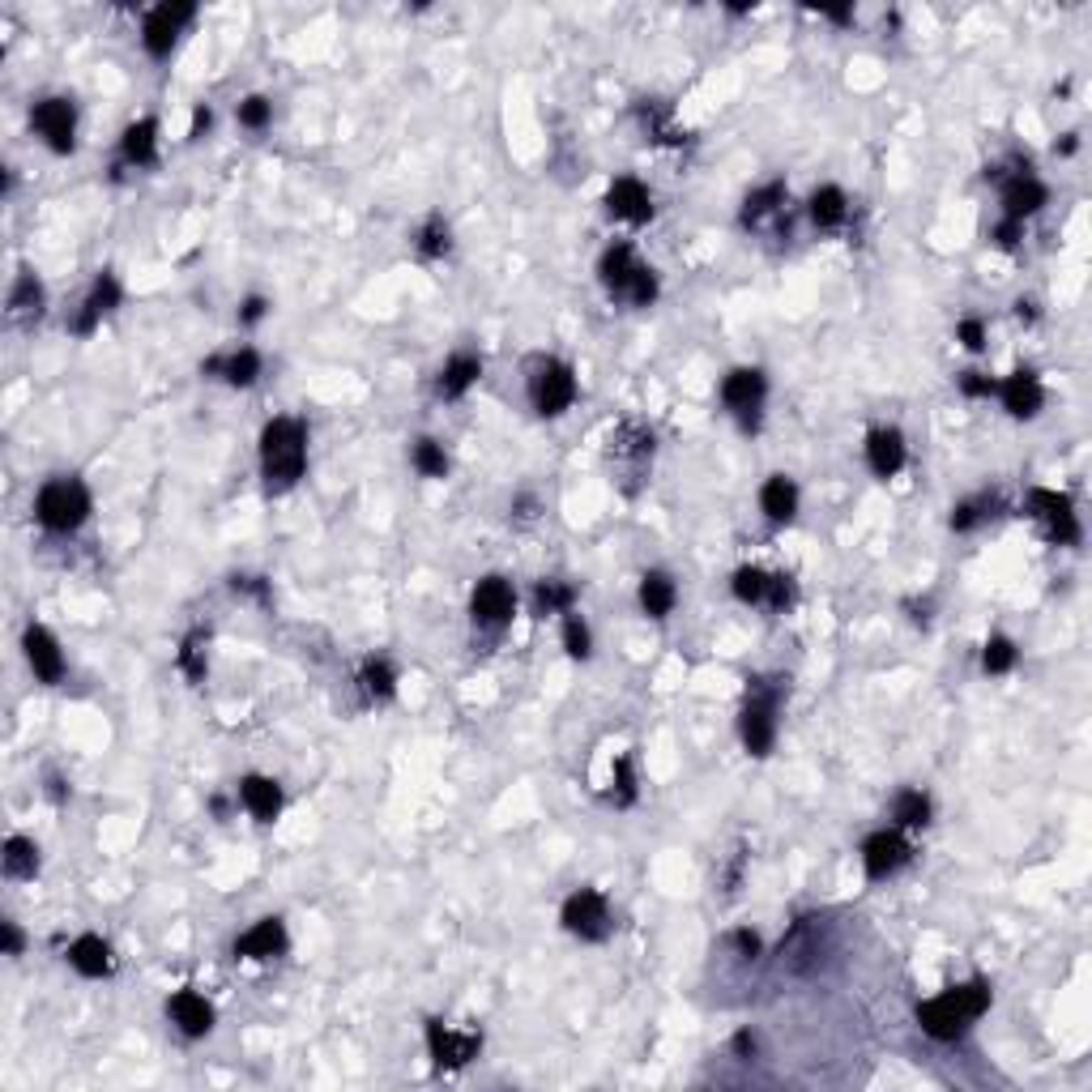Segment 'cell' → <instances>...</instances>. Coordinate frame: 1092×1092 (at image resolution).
Wrapping results in <instances>:
<instances>
[{
    "label": "cell",
    "mask_w": 1092,
    "mask_h": 1092,
    "mask_svg": "<svg viewBox=\"0 0 1092 1092\" xmlns=\"http://www.w3.org/2000/svg\"><path fill=\"white\" fill-rule=\"evenodd\" d=\"M427 1046H431V1058H436L440 1067H465L478 1054V1037L474 1033H453V1029H444V1024H427Z\"/></svg>",
    "instance_id": "cell-12"
},
{
    "label": "cell",
    "mask_w": 1092,
    "mask_h": 1092,
    "mask_svg": "<svg viewBox=\"0 0 1092 1092\" xmlns=\"http://www.w3.org/2000/svg\"><path fill=\"white\" fill-rule=\"evenodd\" d=\"M154 120H141V124H133L124 133V158L128 163H137V167H146V163H154Z\"/></svg>",
    "instance_id": "cell-29"
},
{
    "label": "cell",
    "mask_w": 1092,
    "mask_h": 1092,
    "mask_svg": "<svg viewBox=\"0 0 1092 1092\" xmlns=\"http://www.w3.org/2000/svg\"><path fill=\"white\" fill-rule=\"evenodd\" d=\"M896 819H901L905 828H918L930 819V798L922 790H905L901 798H896Z\"/></svg>",
    "instance_id": "cell-32"
},
{
    "label": "cell",
    "mask_w": 1092,
    "mask_h": 1092,
    "mask_svg": "<svg viewBox=\"0 0 1092 1092\" xmlns=\"http://www.w3.org/2000/svg\"><path fill=\"white\" fill-rule=\"evenodd\" d=\"M508 615H512V589L500 581V576L478 581V589H474V619L487 623V628H500V623H508Z\"/></svg>",
    "instance_id": "cell-13"
},
{
    "label": "cell",
    "mask_w": 1092,
    "mask_h": 1092,
    "mask_svg": "<svg viewBox=\"0 0 1092 1092\" xmlns=\"http://www.w3.org/2000/svg\"><path fill=\"white\" fill-rule=\"evenodd\" d=\"M640 606H645V615H653V619L670 615V606H674V581H670L666 572H649L645 581H640Z\"/></svg>",
    "instance_id": "cell-26"
},
{
    "label": "cell",
    "mask_w": 1092,
    "mask_h": 1092,
    "mask_svg": "<svg viewBox=\"0 0 1092 1092\" xmlns=\"http://www.w3.org/2000/svg\"><path fill=\"white\" fill-rule=\"evenodd\" d=\"M192 18V5H158L146 18V52L150 56H167L175 35L184 30V22Z\"/></svg>",
    "instance_id": "cell-11"
},
{
    "label": "cell",
    "mask_w": 1092,
    "mask_h": 1092,
    "mask_svg": "<svg viewBox=\"0 0 1092 1092\" xmlns=\"http://www.w3.org/2000/svg\"><path fill=\"white\" fill-rule=\"evenodd\" d=\"M721 401H726L730 410H738V414L756 410L760 401H764V376L751 372V367H743V372H730L726 384H721Z\"/></svg>",
    "instance_id": "cell-17"
},
{
    "label": "cell",
    "mask_w": 1092,
    "mask_h": 1092,
    "mask_svg": "<svg viewBox=\"0 0 1092 1092\" xmlns=\"http://www.w3.org/2000/svg\"><path fill=\"white\" fill-rule=\"evenodd\" d=\"M768 585H773V576H764L760 568H738V576H734V593L743 602H764Z\"/></svg>",
    "instance_id": "cell-33"
},
{
    "label": "cell",
    "mask_w": 1092,
    "mask_h": 1092,
    "mask_svg": "<svg viewBox=\"0 0 1092 1092\" xmlns=\"http://www.w3.org/2000/svg\"><path fill=\"white\" fill-rule=\"evenodd\" d=\"M414 465H419L427 478H444L448 474V457H444V448L436 440H419V444H414Z\"/></svg>",
    "instance_id": "cell-35"
},
{
    "label": "cell",
    "mask_w": 1092,
    "mask_h": 1092,
    "mask_svg": "<svg viewBox=\"0 0 1092 1092\" xmlns=\"http://www.w3.org/2000/svg\"><path fill=\"white\" fill-rule=\"evenodd\" d=\"M1003 406L1016 414V419H1033V414L1041 410V384L1033 372H1016V376H1007L1003 384Z\"/></svg>",
    "instance_id": "cell-20"
},
{
    "label": "cell",
    "mask_w": 1092,
    "mask_h": 1092,
    "mask_svg": "<svg viewBox=\"0 0 1092 1092\" xmlns=\"http://www.w3.org/2000/svg\"><path fill=\"white\" fill-rule=\"evenodd\" d=\"M572 606V589L568 585H559V581H546L538 589V610L542 615H551V610H568Z\"/></svg>",
    "instance_id": "cell-37"
},
{
    "label": "cell",
    "mask_w": 1092,
    "mask_h": 1092,
    "mask_svg": "<svg viewBox=\"0 0 1092 1092\" xmlns=\"http://www.w3.org/2000/svg\"><path fill=\"white\" fill-rule=\"evenodd\" d=\"M866 461H871V470L879 478H892L896 470L905 465V440H901V431H875L871 444H866Z\"/></svg>",
    "instance_id": "cell-19"
},
{
    "label": "cell",
    "mask_w": 1092,
    "mask_h": 1092,
    "mask_svg": "<svg viewBox=\"0 0 1092 1092\" xmlns=\"http://www.w3.org/2000/svg\"><path fill=\"white\" fill-rule=\"evenodd\" d=\"M1016 235H1020V227H1016V222H1007V227H999V244L1011 248V244H1016Z\"/></svg>",
    "instance_id": "cell-52"
},
{
    "label": "cell",
    "mask_w": 1092,
    "mask_h": 1092,
    "mask_svg": "<svg viewBox=\"0 0 1092 1092\" xmlns=\"http://www.w3.org/2000/svg\"><path fill=\"white\" fill-rule=\"evenodd\" d=\"M977 517H982V512H977V504H960V508L952 512V525H956V529H973Z\"/></svg>",
    "instance_id": "cell-46"
},
{
    "label": "cell",
    "mask_w": 1092,
    "mask_h": 1092,
    "mask_svg": "<svg viewBox=\"0 0 1092 1092\" xmlns=\"http://www.w3.org/2000/svg\"><path fill=\"white\" fill-rule=\"evenodd\" d=\"M69 965L82 977H107L111 973V947L94 935H82L69 947Z\"/></svg>",
    "instance_id": "cell-21"
},
{
    "label": "cell",
    "mask_w": 1092,
    "mask_h": 1092,
    "mask_svg": "<svg viewBox=\"0 0 1092 1092\" xmlns=\"http://www.w3.org/2000/svg\"><path fill=\"white\" fill-rule=\"evenodd\" d=\"M239 794H244V807L256 819H273V815H278V807H282V790L269 777H248L244 785H239Z\"/></svg>",
    "instance_id": "cell-24"
},
{
    "label": "cell",
    "mask_w": 1092,
    "mask_h": 1092,
    "mask_svg": "<svg viewBox=\"0 0 1092 1092\" xmlns=\"http://www.w3.org/2000/svg\"><path fill=\"white\" fill-rule=\"evenodd\" d=\"M167 1011H171V1020L180 1024L188 1037H205V1033L214 1029V1007L205 1003L201 994H192V990H180V994H175V999L167 1003Z\"/></svg>",
    "instance_id": "cell-14"
},
{
    "label": "cell",
    "mask_w": 1092,
    "mask_h": 1092,
    "mask_svg": "<svg viewBox=\"0 0 1092 1092\" xmlns=\"http://www.w3.org/2000/svg\"><path fill=\"white\" fill-rule=\"evenodd\" d=\"M610 214H619V218H628V222H645L653 214V205H649V192L640 180H615L610 184Z\"/></svg>",
    "instance_id": "cell-18"
},
{
    "label": "cell",
    "mask_w": 1092,
    "mask_h": 1092,
    "mask_svg": "<svg viewBox=\"0 0 1092 1092\" xmlns=\"http://www.w3.org/2000/svg\"><path fill=\"white\" fill-rule=\"evenodd\" d=\"M308 436H303L299 419H273L261 436V465L269 487H291L303 474V457H308Z\"/></svg>",
    "instance_id": "cell-1"
},
{
    "label": "cell",
    "mask_w": 1092,
    "mask_h": 1092,
    "mask_svg": "<svg viewBox=\"0 0 1092 1092\" xmlns=\"http://www.w3.org/2000/svg\"><path fill=\"white\" fill-rule=\"evenodd\" d=\"M235 952L239 956H248V960H269V956H278L286 952V926L278 918H265V922H256L244 939L235 943Z\"/></svg>",
    "instance_id": "cell-16"
},
{
    "label": "cell",
    "mask_w": 1092,
    "mask_h": 1092,
    "mask_svg": "<svg viewBox=\"0 0 1092 1092\" xmlns=\"http://www.w3.org/2000/svg\"><path fill=\"white\" fill-rule=\"evenodd\" d=\"M427 256H440L448 252V227H440V222H427V231H423V244H419Z\"/></svg>",
    "instance_id": "cell-43"
},
{
    "label": "cell",
    "mask_w": 1092,
    "mask_h": 1092,
    "mask_svg": "<svg viewBox=\"0 0 1092 1092\" xmlns=\"http://www.w3.org/2000/svg\"><path fill=\"white\" fill-rule=\"evenodd\" d=\"M905 862H909V845L901 832H875V837L862 845V866L871 879H888L892 871H901Z\"/></svg>",
    "instance_id": "cell-8"
},
{
    "label": "cell",
    "mask_w": 1092,
    "mask_h": 1092,
    "mask_svg": "<svg viewBox=\"0 0 1092 1092\" xmlns=\"http://www.w3.org/2000/svg\"><path fill=\"white\" fill-rule=\"evenodd\" d=\"M26 657H30V670H35L43 683H60L64 657H60V645L52 640V632L30 628V632H26Z\"/></svg>",
    "instance_id": "cell-15"
},
{
    "label": "cell",
    "mask_w": 1092,
    "mask_h": 1092,
    "mask_svg": "<svg viewBox=\"0 0 1092 1092\" xmlns=\"http://www.w3.org/2000/svg\"><path fill=\"white\" fill-rule=\"evenodd\" d=\"M960 389H965L969 397H986V393H994V384H990L986 376H977V372H969L965 380H960Z\"/></svg>",
    "instance_id": "cell-45"
},
{
    "label": "cell",
    "mask_w": 1092,
    "mask_h": 1092,
    "mask_svg": "<svg viewBox=\"0 0 1092 1092\" xmlns=\"http://www.w3.org/2000/svg\"><path fill=\"white\" fill-rule=\"evenodd\" d=\"M734 1050H738V1054H751V1050H756V1041H751V1037L743 1033V1037H738V1041H734Z\"/></svg>",
    "instance_id": "cell-53"
},
{
    "label": "cell",
    "mask_w": 1092,
    "mask_h": 1092,
    "mask_svg": "<svg viewBox=\"0 0 1092 1092\" xmlns=\"http://www.w3.org/2000/svg\"><path fill=\"white\" fill-rule=\"evenodd\" d=\"M606 922H610V913H606L602 892L581 888V892L568 896V905H564V926L572 930V935H581V939H602V935H606Z\"/></svg>",
    "instance_id": "cell-7"
},
{
    "label": "cell",
    "mask_w": 1092,
    "mask_h": 1092,
    "mask_svg": "<svg viewBox=\"0 0 1092 1092\" xmlns=\"http://www.w3.org/2000/svg\"><path fill=\"white\" fill-rule=\"evenodd\" d=\"M180 666L188 670V679H205V662H201V636H192L180 649Z\"/></svg>",
    "instance_id": "cell-42"
},
{
    "label": "cell",
    "mask_w": 1092,
    "mask_h": 1092,
    "mask_svg": "<svg viewBox=\"0 0 1092 1092\" xmlns=\"http://www.w3.org/2000/svg\"><path fill=\"white\" fill-rule=\"evenodd\" d=\"M39 299H43V295H39V282H35V278H22L18 291H13V299H9V308H13V312H35V316H39Z\"/></svg>",
    "instance_id": "cell-39"
},
{
    "label": "cell",
    "mask_w": 1092,
    "mask_h": 1092,
    "mask_svg": "<svg viewBox=\"0 0 1092 1092\" xmlns=\"http://www.w3.org/2000/svg\"><path fill=\"white\" fill-rule=\"evenodd\" d=\"M564 645H568L572 657H585L589 653V628L576 615H568V623H564Z\"/></svg>",
    "instance_id": "cell-41"
},
{
    "label": "cell",
    "mask_w": 1092,
    "mask_h": 1092,
    "mask_svg": "<svg viewBox=\"0 0 1092 1092\" xmlns=\"http://www.w3.org/2000/svg\"><path fill=\"white\" fill-rule=\"evenodd\" d=\"M615 781H619V794H623V802H632V773H628V760H619V764H615Z\"/></svg>",
    "instance_id": "cell-47"
},
{
    "label": "cell",
    "mask_w": 1092,
    "mask_h": 1092,
    "mask_svg": "<svg viewBox=\"0 0 1092 1092\" xmlns=\"http://www.w3.org/2000/svg\"><path fill=\"white\" fill-rule=\"evenodd\" d=\"M210 372H222L231 384H252L256 372H261V359H256V350H239V355H231V359H214Z\"/></svg>",
    "instance_id": "cell-30"
},
{
    "label": "cell",
    "mask_w": 1092,
    "mask_h": 1092,
    "mask_svg": "<svg viewBox=\"0 0 1092 1092\" xmlns=\"http://www.w3.org/2000/svg\"><path fill=\"white\" fill-rule=\"evenodd\" d=\"M363 692L372 700H389L393 696V670L389 662H367L363 666Z\"/></svg>",
    "instance_id": "cell-36"
},
{
    "label": "cell",
    "mask_w": 1092,
    "mask_h": 1092,
    "mask_svg": "<svg viewBox=\"0 0 1092 1092\" xmlns=\"http://www.w3.org/2000/svg\"><path fill=\"white\" fill-rule=\"evenodd\" d=\"M261 316H265V299H248L244 303V320L252 325V320H261Z\"/></svg>",
    "instance_id": "cell-51"
},
{
    "label": "cell",
    "mask_w": 1092,
    "mask_h": 1092,
    "mask_svg": "<svg viewBox=\"0 0 1092 1092\" xmlns=\"http://www.w3.org/2000/svg\"><path fill=\"white\" fill-rule=\"evenodd\" d=\"M210 124H214V111L210 107H197V116H192V137H201Z\"/></svg>",
    "instance_id": "cell-49"
},
{
    "label": "cell",
    "mask_w": 1092,
    "mask_h": 1092,
    "mask_svg": "<svg viewBox=\"0 0 1092 1092\" xmlns=\"http://www.w3.org/2000/svg\"><path fill=\"white\" fill-rule=\"evenodd\" d=\"M781 197H785L781 184H768V188H760V192H751L747 205H743V222H760L764 214H773L777 205H781Z\"/></svg>",
    "instance_id": "cell-34"
},
{
    "label": "cell",
    "mask_w": 1092,
    "mask_h": 1092,
    "mask_svg": "<svg viewBox=\"0 0 1092 1092\" xmlns=\"http://www.w3.org/2000/svg\"><path fill=\"white\" fill-rule=\"evenodd\" d=\"M5 952L9 956L22 952V935H18V926H13V922H5Z\"/></svg>",
    "instance_id": "cell-50"
},
{
    "label": "cell",
    "mask_w": 1092,
    "mask_h": 1092,
    "mask_svg": "<svg viewBox=\"0 0 1092 1092\" xmlns=\"http://www.w3.org/2000/svg\"><path fill=\"white\" fill-rule=\"evenodd\" d=\"M35 128L47 137V146H52L56 154H69L73 150V103L43 99L35 107Z\"/></svg>",
    "instance_id": "cell-9"
},
{
    "label": "cell",
    "mask_w": 1092,
    "mask_h": 1092,
    "mask_svg": "<svg viewBox=\"0 0 1092 1092\" xmlns=\"http://www.w3.org/2000/svg\"><path fill=\"white\" fill-rule=\"evenodd\" d=\"M1011 662H1016V649H1011V640L994 636L990 645H986V670H990V674H1003V670H1011Z\"/></svg>",
    "instance_id": "cell-38"
},
{
    "label": "cell",
    "mask_w": 1092,
    "mask_h": 1092,
    "mask_svg": "<svg viewBox=\"0 0 1092 1092\" xmlns=\"http://www.w3.org/2000/svg\"><path fill=\"white\" fill-rule=\"evenodd\" d=\"M969 1020H973V1016H969L965 1007H960L956 990H947V994H939V999H930V1003L918 1007V1024H922V1029L935 1037V1041H956L960 1033H965Z\"/></svg>",
    "instance_id": "cell-5"
},
{
    "label": "cell",
    "mask_w": 1092,
    "mask_h": 1092,
    "mask_svg": "<svg viewBox=\"0 0 1092 1092\" xmlns=\"http://www.w3.org/2000/svg\"><path fill=\"white\" fill-rule=\"evenodd\" d=\"M811 218L819 222V227H837V222L845 218V192L841 188H819L811 197Z\"/></svg>",
    "instance_id": "cell-31"
},
{
    "label": "cell",
    "mask_w": 1092,
    "mask_h": 1092,
    "mask_svg": "<svg viewBox=\"0 0 1092 1092\" xmlns=\"http://www.w3.org/2000/svg\"><path fill=\"white\" fill-rule=\"evenodd\" d=\"M602 282H606L615 295H623V299L640 303V308H645V303H653V295H657L653 269L640 265V261H636V252H632L628 244L610 248V252L602 256Z\"/></svg>",
    "instance_id": "cell-3"
},
{
    "label": "cell",
    "mask_w": 1092,
    "mask_h": 1092,
    "mask_svg": "<svg viewBox=\"0 0 1092 1092\" xmlns=\"http://www.w3.org/2000/svg\"><path fill=\"white\" fill-rule=\"evenodd\" d=\"M478 372H483V367H478V359H474V355H457V359H448L444 376H440V393H444V397H461V393H465V389H470V384L478 380Z\"/></svg>",
    "instance_id": "cell-27"
},
{
    "label": "cell",
    "mask_w": 1092,
    "mask_h": 1092,
    "mask_svg": "<svg viewBox=\"0 0 1092 1092\" xmlns=\"http://www.w3.org/2000/svg\"><path fill=\"white\" fill-rule=\"evenodd\" d=\"M734 943H738V952H743V956H756V952H760V939L751 935V930H738Z\"/></svg>",
    "instance_id": "cell-48"
},
{
    "label": "cell",
    "mask_w": 1092,
    "mask_h": 1092,
    "mask_svg": "<svg viewBox=\"0 0 1092 1092\" xmlns=\"http://www.w3.org/2000/svg\"><path fill=\"white\" fill-rule=\"evenodd\" d=\"M239 124H248V128H265V124H269V99H261V94H252V99L239 103Z\"/></svg>",
    "instance_id": "cell-40"
},
{
    "label": "cell",
    "mask_w": 1092,
    "mask_h": 1092,
    "mask_svg": "<svg viewBox=\"0 0 1092 1092\" xmlns=\"http://www.w3.org/2000/svg\"><path fill=\"white\" fill-rule=\"evenodd\" d=\"M5 871L13 875V879H30L39 871V849H35V841H26V837H9V845H5Z\"/></svg>",
    "instance_id": "cell-28"
},
{
    "label": "cell",
    "mask_w": 1092,
    "mask_h": 1092,
    "mask_svg": "<svg viewBox=\"0 0 1092 1092\" xmlns=\"http://www.w3.org/2000/svg\"><path fill=\"white\" fill-rule=\"evenodd\" d=\"M960 342H965L969 350H982V346H986V329H982V320H965V325H960Z\"/></svg>",
    "instance_id": "cell-44"
},
{
    "label": "cell",
    "mask_w": 1092,
    "mask_h": 1092,
    "mask_svg": "<svg viewBox=\"0 0 1092 1092\" xmlns=\"http://www.w3.org/2000/svg\"><path fill=\"white\" fill-rule=\"evenodd\" d=\"M116 303H120V282L111 278V273H103V278L94 282L90 299H86V312H82V320H77V333H90L111 308H116Z\"/></svg>",
    "instance_id": "cell-23"
},
{
    "label": "cell",
    "mask_w": 1092,
    "mask_h": 1092,
    "mask_svg": "<svg viewBox=\"0 0 1092 1092\" xmlns=\"http://www.w3.org/2000/svg\"><path fill=\"white\" fill-rule=\"evenodd\" d=\"M529 397H534L538 414H564V410L572 406V397H576V376H572V367H564V363H542L538 376H534V384H529Z\"/></svg>",
    "instance_id": "cell-4"
},
{
    "label": "cell",
    "mask_w": 1092,
    "mask_h": 1092,
    "mask_svg": "<svg viewBox=\"0 0 1092 1092\" xmlns=\"http://www.w3.org/2000/svg\"><path fill=\"white\" fill-rule=\"evenodd\" d=\"M760 504H764V512L773 521H790L794 517V508H798V491H794V483L785 474H777V478H768L764 483V491H760Z\"/></svg>",
    "instance_id": "cell-25"
},
{
    "label": "cell",
    "mask_w": 1092,
    "mask_h": 1092,
    "mask_svg": "<svg viewBox=\"0 0 1092 1092\" xmlns=\"http://www.w3.org/2000/svg\"><path fill=\"white\" fill-rule=\"evenodd\" d=\"M777 692H756L743 709V743L751 756H768L773 747V730H777Z\"/></svg>",
    "instance_id": "cell-6"
},
{
    "label": "cell",
    "mask_w": 1092,
    "mask_h": 1092,
    "mask_svg": "<svg viewBox=\"0 0 1092 1092\" xmlns=\"http://www.w3.org/2000/svg\"><path fill=\"white\" fill-rule=\"evenodd\" d=\"M1029 504L1041 521L1050 525V534L1058 542H1080V525H1075V512H1071V500L1067 495H1058V491H1033L1029 495Z\"/></svg>",
    "instance_id": "cell-10"
},
{
    "label": "cell",
    "mask_w": 1092,
    "mask_h": 1092,
    "mask_svg": "<svg viewBox=\"0 0 1092 1092\" xmlns=\"http://www.w3.org/2000/svg\"><path fill=\"white\" fill-rule=\"evenodd\" d=\"M1003 205H1007V214H1011V222L1016 218H1029V214H1037L1041 205H1046V188H1041L1033 175H1020V180H1011L1007 184V192H1003Z\"/></svg>",
    "instance_id": "cell-22"
},
{
    "label": "cell",
    "mask_w": 1092,
    "mask_h": 1092,
    "mask_svg": "<svg viewBox=\"0 0 1092 1092\" xmlns=\"http://www.w3.org/2000/svg\"><path fill=\"white\" fill-rule=\"evenodd\" d=\"M35 512H39V521L47 529L69 534V529H77V525L90 517V495H86V487L77 483V478H56V483H47L39 491Z\"/></svg>",
    "instance_id": "cell-2"
}]
</instances>
